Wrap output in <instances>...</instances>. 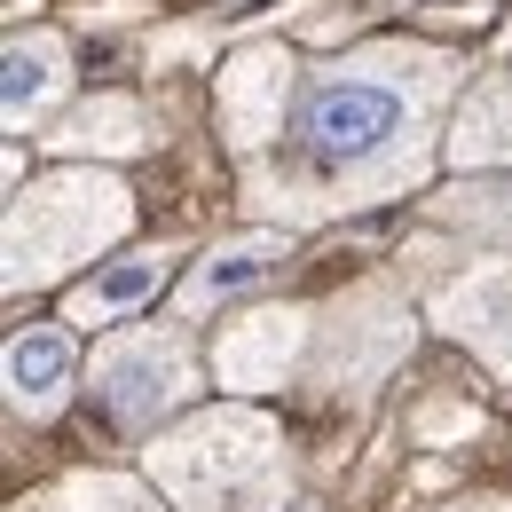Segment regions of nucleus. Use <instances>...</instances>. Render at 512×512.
<instances>
[{
	"label": "nucleus",
	"mask_w": 512,
	"mask_h": 512,
	"mask_svg": "<svg viewBox=\"0 0 512 512\" xmlns=\"http://www.w3.org/2000/svg\"><path fill=\"white\" fill-rule=\"evenodd\" d=\"M489 221H512V190H505V205H489Z\"/></svg>",
	"instance_id": "obj_14"
},
{
	"label": "nucleus",
	"mask_w": 512,
	"mask_h": 512,
	"mask_svg": "<svg viewBox=\"0 0 512 512\" xmlns=\"http://www.w3.org/2000/svg\"><path fill=\"white\" fill-rule=\"evenodd\" d=\"M197 394V355L182 331H119V339H103V355H95V410L119 426V434H150V426H166L182 402Z\"/></svg>",
	"instance_id": "obj_4"
},
{
	"label": "nucleus",
	"mask_w": 512,
	"mask_h": 512,
	"mask_svg": "<svg viewBox=\"0 0 512 512\" xmlns=\"http://www.w3.org/2000/svg\"><path fill=\"white\" fill-rule=\"evenodd\" d=\"M24 512H158V505H150L134 481H111V473L95 481V473H87V481H71V489H56L48 505H24Z\"/></svg>",
	"instance_id": "obj_13"
},
{
	"label": "nucleus",
	"mask_w": 512,
	"mask_h": 512,
	"mask_svg": "<svg viewBox=\"0 0 512 512\" xmlns=\"http://www.w3.org/2000/svg\"><path fill=\"white\" fill-rule=\"evenodd\" d=\"M434 323L449 339L481 347L497 371H512V260H481L473 276H457L434 308Z\"/></svg>",
	"instance_id": "obj_6"
},
{
	"label": "nucleus",
	"mask_w": 512,
	"mask_h": 512,
	"mask_svg": "<svg viewBox=\"0 0 512 512\" xmlns=\"http://www.w3.org/2000/svg\"><path fill=\"white\" fill-rule=\"evenodd\" d=\"M292 260V237H237V245H213V253L197 260V276L182 284V316H205V308H221V300H237V292H253L268 284L276 268Z\"/></svg>",
	"instance_id": "obj_9"
},
{
	"label": "nucleus",
	"mask_w": 512,
	"mask_h": 512,
	"mask_svg": "<svg viewBox=\"0 0 512 512\" xmlns=\"http://www.w3.org/2000/svg\"><path fill=\"white\" fill-rule=\"evenodd\" d=\"M150 473L182 512H276L292 489L284 434L253 410H213L182 434H166L150 449Z\"/></svg>",
	"instance_id": "obj_2"
},
{
	"label": "nucleus",
	"mask_w": 512,
	"mask_h": 512,
	"mask_svg": "<svg viewBox=\"0 0 512 512\" xmlns=\"http://www.w3.org/2000/svg\"><path fill=\"white\" fill-rule=\"evenodd\" d=\"M71 371H79V355H71L64 323H24L8 339V410L16 418H56L71 402Z\"/></svg>",
	"instance_id": "obj_7"
},
{
	"label": "nucleus",
	"mask_w": 512,
	"mask_h": 512,
	"mask_svg": "<svg viewBox=\"0 0 512 512\" xmlns=\"http://www.w3.org/2000/svg\"><path fill=\"white\" fill-rule=\"evenodd\" d=\"M71 87V48L56 32H16L8 40V127H32Z\"/></svg>",
	"instance_id": "obj_10"
},
{
	"label": "nucleus",
	"mask_w": 512,
	"mask_h": 512,
	"mask_svg": "<svg viewBox=\"0 0 512 512\" xmlns=\"http://www.w3.org/2000/svg\"><path fill=\"white\" fill-rule=\"evenodd\" d=\"M300 339H308V316H292V308H268V316H253V323H229V339H221V379L245 386V394L284 386Z\"/></svg>",
	"instance_id": "obj_8"
},
{
	"label": "nucleus",
	"mask_w": 512,
	"mask_h": 512,
	"mask_svg": "<svg viewBox=\"0 0 512 512\" xmlns=\"http://www.w3.org/2000/svg\"><path fill=\"white\" fill-rule=\"evenodd\" d=\"M449 79H457V64L434 48H371L355 64L316 71L292 103V127H284L292 174L355 182V190H402Z\"/></svg>",
	"instance_id": "obj_1"
},
{
	"label": "nucleus",
	"mask_w": 512,
	"mask_h": 512,
	"mask_svg": "<svg viewBox=\"0 0 512 512\" xmlns=\"http://www.w3.org/2000/svg\"><path fill=\"white\" fill-rule=\"evenodd\" d=\"M48 142H56V150H134V142H142V111L111 95V103H87L79 119H64Z\"/></svg>",
	"instance_id": "obj_12"
},
{
	"label": "nucleus",
	"mask_w": 512,
	"mask_h": 512,
	"mask_svg": "<svg viewBox=\"0 0 512 512\" xmlns=\"http://www.w3.org/2000/svg\"><path fill=\"white\" fill-rule=\"evenodd\" d=\"M134 221L127 190L111 174H40L32 190L8 205V292L56 284L79 260H95L119 229Z\"/></svg>",
	"instance_id": "obj_3"
},
{
	"label": "nucleus",
	"mask_w": 512,
	"mask_h": 512,
	"mask_svg": "<svg viewBox=\"0 0 512 512\" xmlns=\"http://www.w3.org/2000/svg\"><path fill=\"white\" fill-rule=\"evenodd\" d=\"M166 284V253H127L111 268H95L87 284H71V323H119Z\"/></svg>",
	"instance_id": "obj_11"
},
{
	"label": "nucleus",
	"mask_w": 512,
	"mask_h": 512,
	"mask_svg": "<svg viewBox=\"0 0 512 512\" xmlns=\"http://www.w3.org/2000/svg\"><path fill=\"white\" fill-rule=\"evenodd\" d=\"M292 56L284 48H245L221 71V127L237 150H260L276 127H292Z\"/></svg>",
	"instance_id": "obj_5"
}]
</instances>
